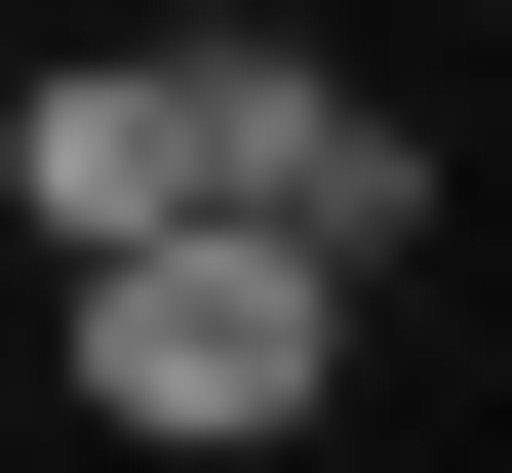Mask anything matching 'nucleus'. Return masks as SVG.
I'll use <instances>...</instances> for the list:
<instances>
[{
  "mask_svg": "<svg viewBox=\"0 0 512 473\" xmlns=\"http://www.w3.org/2000/svg\"><path fill=\"white\" fill-rule=\"evenodd\" d=\"M0 198H40V276H197V237L394 276L434 237V119H355L316 40H40L0 79Z\"/></svg>",
  "mask_w": 512,
  "mask_h": 473,
  "instance_id": "1",
  "label": "nucleus"
},
{
  "mask_svg": "<svg viewBox=\"0 0 512 473\" xmlns=\"http://www.w3.org/2000/svg\"><path fill=\"white\" fill-rule=\"evenodd\" d=\"M316 355H355V276H316V237H197V276H79V395H119L158 473L316 434Z\"/></svg>",
  "mask_w": 512,
  "mask_h": 473,
  "instance_id": "2",
  "label": "nucleus"
}]
</instances>
